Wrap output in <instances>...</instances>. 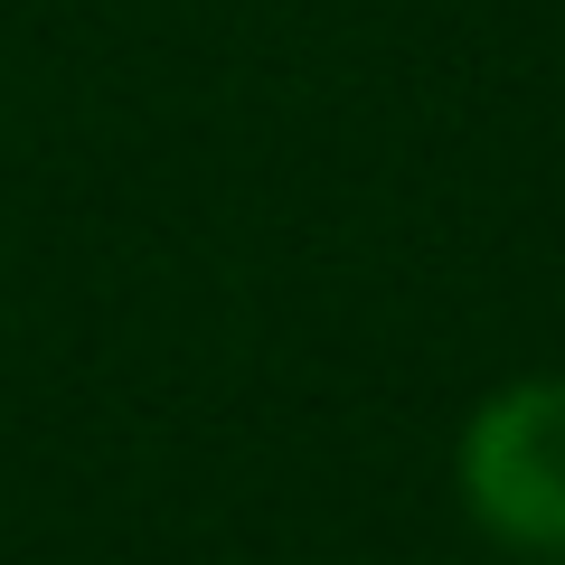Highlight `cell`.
Masks as SVG:
<instances>
[{"instance_id": "1", "label": "cell", "mask_w": 565, "mask_h": 565, "mask_svg": "<svg viewBox=\"0 0 565 565\" xmlns=\"http://www.w3.org/2000/svg\"><path fill=\"white\" fill-rule=\"evenodd\" d=\"M462 509L519 556L565 565V377H519L462 424Z\"/></svg>"}]
</instances>
